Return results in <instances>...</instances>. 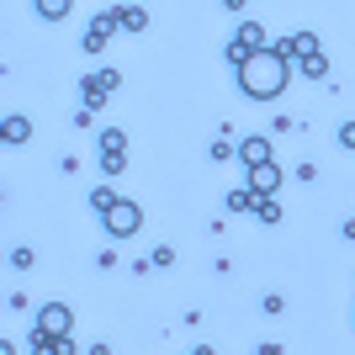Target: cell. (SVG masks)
<instances>
[{
    "mask_svg": "<svg viewBox=\"0 0 355 355\" xmlns=\"http://www.w3.org/2000/svg\"><path fill=\"white\" fill-rule=\"evenodd\" d=\"M234 74H239V90H244L250 101H276L286 90V80H292V59H286L282 48H260V53H250Z\"/></svg>",
    "mask_w": 355,
    "mask_h": 355,
    "instance_id": "obj_1",
    "label": "cell"
},
{
    "mask_svg": "<svg viewBox=\"0 0 355 355\" xmlns=\"http://www.w3.org/2000/svg\"><path fill=\"white\" fill-rule=\"evenodd\" d=\"M101 223H106V234H112V239H128V234H138V228H144V212H138L133 202H117Z\"/></svg>",
    "mask_w": 355,
    "mask_h": 355,
    "instance_id": "obj_2",
    "label": "cell"
},
{
    "mask_svg": "<svg viewBox=\"0 0 355 355\" xmlns=\"http://www.w3.org/2000/svg\"><path fill=\"white\" fill-rule=\"evenodd\" d=\"M37 329H43L48 340H69V329H74V313L64 308V302H48V308L37 313Z\"/></svg>",
    "mask_w": 355,
    "mask_h": 355,
    "instance_id": "obj_3",
    "label": "cell"
},
{
    "mask_svg": "<svg viewBox=\"0 0 355 355\" xmlns=\"http://www.w3.org/2000/svg\"><path fill=\"white\" fill-rule=\"evenodd\" d=\"M254 196H276L282 191V170H276V159H266V164H254L250 170V180H244Z\"/></svg>",
    "mask_w": 355,
    "mask_h": 355,
    "instance_id": "obj_4",
    "label": "cell"
},
{
    "mask_svg": "<svg viewBox=\"0 0 355 355\" xmlns=\"http://www.w3.org/2000/svg\"><path fill=\"white\" fill-rule=\"evenodd\" d=\"M80 85H85V106H101L106 96L117 90V69H96V74H85Z\"/></svg>",
    "mask_w": 355,
    "mask_h": 355,
    "instance_id": "obj_5",
    "label": "cell"
},
{
    "mask_svg": "<svg viewBox=\"0 0 355 355\" xmlns=\"http://www.w3.org/2000/svg\"><path fill=\"white\" fill-rule=\"evenodd\" d=\"M286 53V59H308V53H318V37H313V32H292V37H286V43H276Z\"/></svg>",
    "mask_w": 355,
    "mask_h": 355,
    "instance_id": "obj_6",
    "label": "cell"
},
{
    "mask_svg": "<svg viewBox=\"0 0 355 355\" xmlns=\"http://www.w3.org/2000/svg\"><path fill=\"white\" fill-rule=\"evenodd\" d=\"M32 355H74V340H48L43 329H32Z\"/></svg>",
    "mask_w": 355,
    "mask_h": 355,
    "instance_id": "obj_7",
    "label": "cell"
},
{
    "mask_svg": "<svg viewBox=\"0 0 355 355\" xmlns=\"http://www.w3.org/2000/svg\"><path fill=\"white\" fill-rule=\"evenodd\" d=\"M239 159L254 170V164H266V159H270V144H266V138H244V144H239Z\"/></svg>",
    "mask_w": 355,
    "mask_h": 355,
    "instance_id": "obj_8",
    "label": "cell"
},
{
    "mask_svg": "<svg viewBox=\"0 0 355 355\" xmlns=\"http://www.w3.org/2000/svg\"><path fill=\"white\" fill-rule=\"evenodd\" d=\"M0 138H6V144H27V138H32V122L27 117H6V122H0Z\"/></svg>",
    "mask_w": 355,
    "mask_h": 355,
    "instance_id": "obj_9",
    "label": "cell"
},
{
    "mask_svg": "<svg viewBox=\"0 0 355 355\" xmlns=\"http://www.w3.org/2000/svg\"><path fill=\"white\" fill-rule=\"evenodd\" d=\"M69 11H74V0H37V16H43V21H64Z\"/></svg>",
    "mask_w": 355,
    "mask_h": 355,
    "instance_id": "obj_10",
    "label": "cell"
},
{
    "mask_svg": "<svg viewBox=\"0 0 355 355\" xmlns=\"http://www.w3.org/2000/svg\"><path fill=\"white\" fill-rule=\"evenodd\" d=\"M117 202H122V196L112 191V186H96V191H90V207L101 212V218H106V212H112V207H117Z\"/></svg>",
    "mask_w": 355,
    "mask_h": 355,
    "instance_id": "obj_11",
    "label": "cell"
},
{
    "mask_svg": "<svg viewBox=\"0 0 355 355\" xmlns=\"http://www.w3.org/2000/svg\"><path fill=\"white\" fill-rule=\"evenodd\" d=\"M90 32H101V37H112V32H122V11H101L96 21H90Z\"/></svg>",
    "mask_w": 355,
    "mask_h": 355,
    "instance_id": "obj_12",
    "label": "cell"
},
{
    "mask_svg": "<svg viewBox=\"0 0 355 355\" xmlns=\"http://www.w3.org/2000/svg\"><path fill=\"white\" fill-rule=\"evenodd\" d=\"M297 64H302V74H308V80H324V74H329L324 48H318V53H308V59H297Z\"/></svg>",
    "mask_w": 355,
    "mask_h": 355,
    "instance_id": "obj_13",
    "label": "cell"
},
{
    "mask_svg": "<svg viewBox=\"0 0 355 355\" xmlns=\"http://www.w3.org/2000/svg\"><path fill=\"white\" fill-rule=\"evenodd\" d=\"M122 27H128V32H144L148 27V11H144V6H122Z\"/></svg>",
    "mask_w": 355,
    "mask_h": 355,
    "instance_id": "obj_14",
    "label": "cell"
},
{
    "mask_svg": "<svg viewBox=\"0 0 355 355\" xmlns=\"http://www.w3.org/2000/svg\"><path fill=\"white\" fill-rule=\"evenodd\" d=\"M254 202H260V196H254L250 186H239V191H228V212H250Z\"/></svg>",
    "mask_w": 355,
    "mask_h": 355,
    "instance_id": "obj_15",
    "label": "cell"
},
{
    "mask_svg": "<svg viewBox=\"0 0 355 355\" xmlns=\"http://www.w3.org/2000/svg\"><path fill=\"white\" fill-rule=\"evenodd\" d=\"M254 218H266V223H276V218H282V207H276V196H260V202H254Z\"/></svg>",
    "mask_w": 355,
    "mask_h": 355,
    "instance_id": "obj_16",
    "label": "cell"
},
{
    "mask_svg": "<svg viewBox=\"0 0 355 355\" xmlns=\"http://www.w3.org/2000/svg\"><path fill=\"white\" fill-rule=\"evenodd\" d=\"M101 170L106 175H122V148H101Z\"/></svg>",
    "mask_w": 355,
    "mask_h": 355,
    "instance_id": "obj_17",
    "label": "cell"
},
{
    "mask_svg": "<svg viewBox=\"0 0 355 355\" xmlns=\"http://www.w3.org/2000/svg\"><path fill=\"white\" fill-rule=\"evenodd\" d=\"M101 148H128V138H122V128H106V133H101Z\"/></svg>",
    "mask_w": 355,
    "mask_h": 355,
    "instance_id": "obj_18",
    "label": "cell"
},
{
    "mask_svg": "<svg viewBox=\"0 0 355 355\" xmlns=\"http://www.w3.org/2000/svg\"><path fill=\"white\" fill-rule=\"evenodd\" d=\"M106 43H112V37H101V32H85V43H80V48H85V53H101Z\"/></svg>",
    "mask_w": 355,
    "mask_h": 355,
    "instance_id": "obj_19",
    "label": "cell"
},
{
    "mask_svg": "<svg viewBox=\"0 0 355 355\" xmlns=\"http://www.w3.org/2000/svg\"><path fill=\"white\" fill-rule=\"evenodd\" d=\"M340 148H355V122H345V128H340Z\"/></svg>",
    "mask_w": 355,
    "mask_h": 355,
    "instance_id": "obj_20",
    "label": "cell"
},
{
    "mask_svg": "<svg viewBox=\"0 0 355 355\" xmlns=\"http://www.w3.org/2000/svg\"><path fill=\"white\" fill-rule=\"evenodd\" d=\"M254 355H282V345H260V350H254Z\"/></svg>",
    "mask_w": 355,
    "mask_h": 355,
    "instance_id": "obj_21",
    "label": "cell"
},
{
    "mask_svg": "<svg viewBox=\"0 0 355 355\" xmlns=\"http://www.w3.org/2000/svg\"><path fill=\"white\" fill-rule=\"evenodd\" d=\"M223 6H228V11H244V6H250V0H223Z\"/></svg>",
    "mask_w": 355,
    "mask_h": 355,
    "instance_id": "obj_22",
    "label": "cell"
},
{
    "mask_svg": "<svg viewBox=\"0 0 355 355\" xmlns=\"http://www.w3.org/2000/svg\"><path fill=\"white\" fill-rule=\"evenodd\" d=\"M196 355H212V350H207V345H202V350H196Z\"/></svg>",
    "mask_w": 355,
    "mask_h": 355,
    "instance_id": "obj_23",
    "label": "cell"
}]
</instances>
